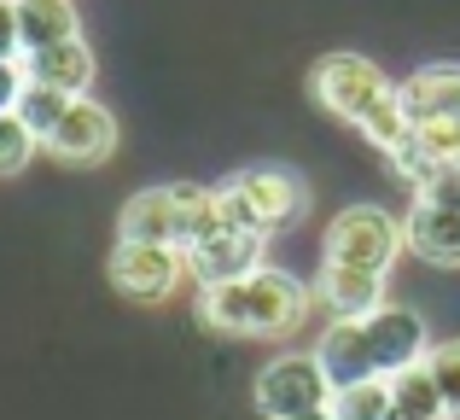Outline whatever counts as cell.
<instances>
[{"mask_svg": "<svg viewBox=\"0 0 460 420\" xmlns=\"http://www.w3.org/2000/svg\"><path fill=\"white\" fill-rule=\"evenodd\" d=\"M199 316L210 321L216 333H239V339H280V333L304 327L309 316V286L286 269H269L262 263L245 281H227L199 292Z\"/></svg>", "mask_w": 460, "mask_h": 420, "instance_id": "cell-1", "label": "cell"}, {"mask_svg": "<svg viewBox=\"0 0 460 420\" xmlns=\"http://www.w3.org/2000/svg\"><path fill=\"white\" fill-rule=\"evenodd\" d=\"M216 205H222V228H239V234H262L297 222L309 210V193L292 170H274V164H257V170H239L234 182L216 187Z\"/></svg>", "mask_w": 460, "mask_h": 420, "instance_id": "cell-2", "label": "cell"}, {"mask_svg": "<svg viewBox=\"0 0 460 420\" xmlns=\"http://www.w3.org/2000/svg\"><path fill=\"white\" fill-rule=\"evenodd\" d=\"M309 88H314V100H321L332 117H344V123L361 129L396 94V82L385 76L373 58H361V53H326V58H314Z\"/></svg>", "mask_w": 460, "mask_h": 420, "instance_id": "cell-3", "label": "cell"}, {"mask_svg": "<svg viewBox=\"0 0 460 420\" xmlns=\"http://www.w3.org/2000/svg\"><path fill=\"white\" fill-rule=\"evenodd\" d=\"M402 222H396L391 210L379 205H349L332 216V228H326V263H338V269H379L391 274L396 251H402Z\"/></svg>", "mask_w": 460, "mask_h": 420, "instance_id": "cell-4", "label": "cell"}, {"mask_svg": "<svg viewBox=\"0 0 460 420\" xmlns=\"http://www.w3.org/2000/svg\"><path fill=\"white\" fill-rule=\"evenodd\" d=\"M326 403H332V380H326V368L314 362V351L274 356V362L257 374V409L269 420H292V415L326 409Z\"/></svg>", "mask_w": 460, "mask_h": 420, "instance_id": "cell-5", "label": "cell"}, {"mask_svg": "<svg viewBox=\"0 0 460 420\" xmlns=\"http://www.w3.org/2000/svg\"><path fill=\"white\" fill-rule=\"evenodd\" d=\"M181 274H187V251H175V246L117 239V251H111V281H117V292L135 298V304H164V298H175Z\"/></svg>", "mask_w": 460, "mask_h": 420, "instance_id": "cell-6", "label": "cell"}, {"mask_svg": "<svg viewBox=\"0 0 460 420\" xmlns=\"http://www.w3.org/2000/svg\"><path fill=\"white\" fill-rule=\"evenodd\" d=\"M361 327H367V351H373L379 380L426 362V351H431L426 321H420V309H408V304H379L373 316H361Z\"/></svg>", "mask_w": 460, "mask_h": 420, "instance_id": "cell-7", "label": "cell"}, {"mask_svg": "<svg viewBox=\"0 0 460 420\" xmlns=\"http://www.w3.org/2000/svg\"><path fill=\"white\" fill-rule=\"evenodd\" d=\"M47 152H53L58 164H76V170H88V164H105L117 152V117L105 112L93 94H82V100H70L65 123L53 129V135L41 140Z\"/></svg>", "mask_w": 460, "mask_h": 420, "instance_id": "cell-8", "label": "cell"}, {"mask_svg": "<svg viewBox=\"0 0 460 420\" xmlns=\"http://www.w3.org/2000/svg\"><path fill=\"white\" fill-rule=\"evenodd\" d=\"M262 269V234H239V228H222L216 239L187 251V274L199 281V292L210 286H227V281H245V274Z\"/></svg>", "mask_w": 460, "mask_h": 420, "instance_id": "cell-9", "label": "cell"}, {"mask_svg": "<svg viewBox=\"0 0 460 420\" xmlns=\"http://www.w3.org/2000/svg\"><path fill=\"white\" fill-rule=\"evenodd\" d=\"M314 362L326 368L332 391L361 386V380H379L373 351H367V327H361V321H332V327L321 333V344H314Z\"/></svg>", "mask_w": 460, "mask_h": 420, "instance_id": "cell-10", "label": "cell"}, {"mask_svg": "<svg viewBox=\"0 0 460 420\" xmlns=\"http://www.w3.org/2000/svg\"><path fill=\"white\" fill-rule=\"evenodd\" d=\"M23 76L41 82V88L70 94V100H82V94L93 88V47L76 35V41H58V47H41V53H23Z\"/></svg>", "mask_w": 460, "mask_h": 420, "instance_id": "cell-11", "label": "cell"}, {"mask_svg": "<svg viewBox=\"0 0 460 420\" xmlns=\"http://www.w3.org/2000/svg\"><path fill=\"white\" fill-rule=\"evenodd\" d=\"M402 239H408V251H420L426 263L460 269V210L414 199V210H408V222H402Z\"/></svg>", "mask_w": 460, "mask_h": 420, "instance_id": "cell-12", "label": "cell"}, {"mask_svg": "<svg viewBox=\"0 0 460 420\" xmlns=\"http://www.w3.org/2000/svg\"><path fill=\"white\" fill-rule=\"evenodd\" d=\"M402 105L414 123H443V117H460V65H426L402 82Z\"/></svg>", "mask_w": 460, "mask_h": 420, "instance_id": "cell-13", "label": "cell"}, {"mask_svg": "<svg viewBox=\"0 0 460 420\" xmlns=\"http://www.w3.org/2000/svg\"><path fill=\"white\" fill-rule=\"evenodd\" d=\"M321 304L332 309L338 321L373 316V309L385 304V274L379 269H338V263H326V274H321Z\"/></svg>", "mask_w": 460, "mask_h": 420, "instance_id": "cell-14", "label": "cell"}, {"mask_svg": "<svg viewBox=\"0 0 460 420\" xmlns=\"http://www.w3.org/2000/svg\"><path fill=\"white\" fill-rule=\"evenodd\" d=\"M123 239H140V246H175V187H146L123 205ZM181 251V246H175Z\"/></svg>", "mask_w": 460, "mask_h": 420, "instance_id": "cell-15", "label": "cell"}, {"mask_svg": "<svg viewBox=\"0 0 460 420\" xmlns=\"http://www.w3.org/2000/svg\"><path fill=\"white\" fill-rule=\"evenodd\" d=\"M18 35H23V53H41V47L76 41L82 18L70 0H18Z\"/></svg>", "mask_w": 460, "mask_h": 420, "instance_id": "cell-16", "label": "cell"}, {"mask_svg": "<svg viewBox=\"0 0 460 420\" xmlns=\"http://www.w3.org/2000/svg\"><path fill=\"white\" fill-rule=\"evenodd\" d=\"M222 234V205H216V187H192L175 182V246L192 251L204 239Z\"/></svg>", "mask_w": 460, "mask_h": 420, "instance_id": "cell-17", "label": "cell"}, {"mask_svg": "<svg viewBox=\"0 0 460 420\" xmlns=\"http://www.w3.org/2000/svg\"><path fill=\"white\" fill-rule=\"evenodd\" d=\"M391 403H396V420H449V409H443V391H438V380H431L426 362L391 374Z\"/></svg>", "mask_w": 460, "mask_h": 420, "instance_id": "cell-18", "label": "cell"}, {"mask_svg": "<svg viewBox=\"0 0 460 420\" xmlns=\"http://www.w3.org/2000/svg\"><path fill=\"white\" fill-rule=\"evenodd\" d=\"M332 420H396L391 380H361V386L332 391Z\"/></svg>", "mask_w": 460, "mask_h": 420, "instance_id": "cell-19", "label": "cell"}, {"mask_svg": "<svg viewBox=\"0 0 460 420\" xmlns=\"http://www.w3.org/2000/svg\"><path fill=\"white\" fill-rule=\"evenodd\" d=\"M65 112H70V94L41 88V82H30V88H23V100H18V117L30 123V135H35V140L53 135V129L65 123Z\"/></svg>", "mask_w": 460, "mask_h": 420, "instance_id": "cell-20", "label": "cell"}, {"mask_svg": "<svg viewBox=\"0 0 460 420\" xmlns=\"http://www.w3.org/2000/svg\"><path fill=\"white\" fill-rule=\"evenodd\" d=\"M35 147L41 140L30 135V123H23L18 112H0V175H23L35 158Z\"/></svg>", "mask_w": 460, "mask_h": 420, "instance_id": "cell-21", "label": "cell"}, {"mask_svg": "<svg viewBox=\"0 0 460 420\" xmlns=\"http://www.w3.org/2000/svg\"><path fill=\"white\" fill-rule=\"evenodd\" d=\"M426 368H431V380H438V391H443V409H449V420H460V339L431 344V351H426Z\"/></svg>", "mask_w": 460, "mask_h": 420, "instance_id": "cell-22", "label": "cell"}, {"mask_svg": "<svg viewBox=\"0 0 460 420\" xmlns=\"http://www.w3.org/2000/svg\"><path fill=\"white\" fill-rule=\"evenodd\" d=\"M414 147L420 158L438 170V164H460V117H443V123H414Z\"/></svg>", "mask_w": 460, "mask_h": 420, "instance_id": "cell-23", "label": "cell"}, {"mask_svg": "<svg viewBox=\"0 0 460 420\" xmlns=\"http://www.w3.org/2000/svg\"><path fill=\"white\" fill-rule=\"evenodd\" d=\"M420 199H426V205H443V210H460V164H438V170L420 182Z\"/></svg>", "mask_w": 460, "mask_h": 420, "instance_id": "cell-24", "label": "cell"}, {"mask_svg": "<svg viewBox=\"0 0 460 420\" xmlns=\"http://www.w3.org/2000/svg\"><path fill=\"white\" fill-rule=\"evenodd\" d=\"M23 88H30V76H23V58H0V112H18Z\"/></svg>", "mask_w": 460, "mask_h": 420, "instance_id": "cell-25", "label": "cell"}, {"mask_svg": "<svg viewBox=\"0 0 460 420\" xmlns=\"http://www.w3.org/2000/svg\"><path fill=\"white\" fill-rule=\"evenodd\" d=\"M0 58H23V35H18V0H0Z\"/></svg>", "mask_w": 460, "mask_h": 420, "instance_id": "cell-26", "label": "cell"}, {"mask_svg": "<svg viewBox=\"0 0 460 420\" xmlns=\"http://www.w3.org/2000/svg\"><path fill=\"white\" fill-rule=\"evenodd\" d=\"M292 420H332V403H326V409H309V415H292Z\"/></svg>", "mask_w": 460, "mask_h": 420, "instance_id": "cell-27", "label": "cell"}]
</instances>
